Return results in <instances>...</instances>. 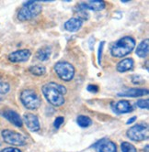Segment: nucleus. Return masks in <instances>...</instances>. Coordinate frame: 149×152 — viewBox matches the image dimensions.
Masks as SVG:
<instances>
[{"instance_id":"nucleus-1","label":"nucleus","mask_w":149,"mask_h":152,"mask_svg":"<svg viewBox=\"0 0 149 152\" xmlns=\"http://www.w3.org/2000/svg\"><path fill=\"white\" fill-rule=\"evenodd\" d=\"M46 100L54 106H61L65 104V94H66V88L63 85L51 82L44 84L41 88Z\"/></svg>"},{"instance_id":"nucleus-2","label":"nucleus","mask_w":149,"mask_h":152,"mask_svg":"<svg viewBox=\"0 0 149 152\" xmlns=\"http://www.w3.org/2000/svg\"><path fill=\"white\" fill-rule=\"evenodd\" d=\"M135 47V40L132 37L125 36L117 40L111 48V55L115 58H122L130 54Z\"/></svg>"},{"instance_id":"nucleus-3","label":"nucleus","mask_w":149,"mask_h":152,"mask_svg":"<svg viewBox=\"0 0 149 152\" xmlns=\"http://www.w3.org/2000/svg\"><path fill=\"white\" fill-rule=\"evenodd\" d=\"M42 10L41 5L37 1H27L18 13V18L20 21H27L36 18Z\"/></svg>"},{"instance_id":"nucleus-4","label":"nucleus","mask_w":149,"mask_h":152,"mask_svg":"<svg viewBox=\"0 0 149 152\" xmlns=\"http://www.w3.org/2000/svg\"><path fill=\"white\" fill-rule=\"evenodd\" d=\"M20 101L27 109L30 110L38 109L41 104V100L39 94L35 91L30 89H26L21 92Z\"/></svg>"},{"instance_id":"nucleus-5","label":"nucleus","mask_w":149,"mask_h":152,"mask_svg":"<svg viewBox=\"0 0 149 152\" xmlns=\"http://www.w3.org/2000/svg\"><path fill=\"white\" fill-rule=\"evenodd\" d=\"M55 71L58 77L65 82H70L74 76V68L67 61L57 62L55 65Z\"/></svg>"},{"instance_id":"nucleus-6","label":"nucleus","mask_w":149,"mask_h":152,"mask_svg":"<svg viewBox=\"0 0 149 152\" xmlns=\"http://www.w3.org/2000/svg\"><path fill=\"white\" fill-rule=\"evenodd\" d=\"M1 135H2V137H3L5 142L7 144H10V145L23 146L27 142V140H26L24 136H22L21 134H19L16 131L9 130V129L3 130Z\"/></svg>"},{"instance_id":"nucleus-7","label":"nucleus","mask_w":149,"mask_h":152,"mask_svg":"<svg viewBox=\"0 0 149 152\" xmlns=\"http://www.w3.org/2000/svg\"><path fill=\"white\" fill-rule=\"evenodd\" d=\"M127 137L134 141H142L148 137V127L144 125H136L127 130Z\"/></svg>"},{"instance_id":"nucleus-8","label":"nucleus","mask_w":149,"mask_h":152,"mask_svg":"<svg viewBox=\"0 0 149 152\" xmlns=\"http://www.w3.org/2000/svg\"><path fill=\"white\" fill-rule=\"evenodd\" d=\"M31 55L30 50H19L11 52L8 55V60L11 62H24L27 61Z\"/></svg>"},{"instance_id":"nucleus-9","label":"nucleus","mask_w":149,"mask_h":152,"mask_svg":"<svg viewBox=\"0 0 149 152\" xmlns=\"http://www.w3.org/2000/svg\"><path fill=\"white\" fill-rule=\"evenodd\" d=\"M98 152H117L116 144L108 139H101L94 145Z\"/></svg>"},{"instance_id":"nucleus-10","label":"nucleus","mask_w":149,"mask_h":152,"mask_svg":"<svg viewBox=\"0 0 149 152\" xmlns=\"http://www.w3.org/2000/svg\"><path fill=\"white\" fill-rule=\"evenodd\" d=\"M24 122H25L27 127L33 132L38 131V130H40V128H41L39 119H38L37 115H35L34 114H31V113L25 114L24 115Z\"/></svg>"},{"instance_id":"nucleus-11","label":"nucleus","mask_w":149,"mask_h":152,"mask_svg":"<svg viewBox=\"0 0 149 152\" xmlns=\"http://www.w3.org/2000/svg\"><path fill=\"white\" fill-rule=\"evenodd\" d=\"M106 7V4L104 1H101V0H90V1L85 2V3H81L78 5V7L85 9V10H93V11H100V10L104 9Z\"/></svg>"},{"instance_id":"nucleus-12","label":"nucleus","mask_w":149,"mask_h":152,"mask_svg":"<svg viewBox=\"0 0 149 152\" xmlns=\"http://www.w3.org/2000/svg\"><path fill=\"white\" fill-rule=\"evenodd\" d=\"M113 110L116 114H127L133 111V106L129 101L121 100L113 105Z\"/></svg>"},{"instance_id":"nucleus-13","label":"nucleus","mask_w":149,"mask_h":152,"mask_svg":"<svg viewBox=\"0 0 149 152\" xmlns=\"http://www.w3.org/2000/svg\"><path fill=\"white\" fill-rule=\"evenodd\" d=\"M3 115L7 120H8L10 123L18 127H21L23 126L22 118L20 117V115L17 112H15L13 110H7V111L4 112Z\"/></svg>"},{"instance_id":"nucleus-14","label":"nucleus","mask_w":149,"mask_h":152,"mask_svg":"<svg viewBox=\"0 0 149 152\" xmlns=\"http://www.w3.org/2000/svg\"><path fill=\"white\" fill-rule=\"evenodd\" d=\"M145 94H148V90L147 89H143V88H130L127 89L122 93H119L118 96L122 97H139L143 96Z\"/></svg>"},{"instance_id":"nucleus-15","label":"nucleus","mask_w":149,"mask_h":152,"mask_svg":"<svg viewBox=\"0 0 149 152\" xmlns=\"http://www.w3.org/2000/svg\"><path fill=\"white\" fill-rule=\"evenodd\" d=\"M82 27V20L77 18H71L65 23V28L69 32H76Z\"/></svg>"},{"instance_id":"nucleus-16","label":"nucleus","mask_w":149,"mask_h":152,"mask_svg":"<svg viewBox=\"0 0 149 152\" xmlns=\"http://www.w3.org/2000/svg\"><path fill=\"white\" fill-rule=\"evenodd\" d=\"M148 51H149V39H145L141 43H139V45L137 46L135 53L138 57L145 58L148 55Z\"/></svg>"},{"instance_id":"nucleus-17","label":"nucleus","mask_w":149,"mask_h":152,"mask_svg":"<svg viewBox=\"0 0 149 152\" xmlns=\"http://www.w3.org/2000/svg\"><path fill=\"white\" fill-rule=\"evenodd\" d=\"M134 67V61L131 58H126L122 60L118 64H117L116 69L120 72H125L132 70Z\"/></svg>"},{"instance_id":"nucleus-18","label":"nucleus","mask_w":149,"mask_h":152,"mask_svg":"<svg viewBox=\"0 0 149 152\" xmlns=\"http://www.w3.org/2000/svg\"><path fill=\"white\" fill-rule=\"evenodd\" d=\"M51 53H52V50L49 46H44L41 48L37 53H36V58L41 61H45L47 60H49V58L51 57Z\"/></svg>"},{"instance_id":"nucleus-19","label":"nucleus","mask_w":149,"mask_h":152,"mask_svg":"<svg viewBox=\"0 0 149 152\" xmlns=\"http://www.w3.org/2000/svg\"><path fill=\"white\" fill-rule=\"evenodd\" d=\"M77 122L78 126L81 127H89L92 124V120L89 116H86V115H78Z\"/></svg>"},{"instance_id":"nucleus-20","label":"nucleus","mask_w":149,"mask_h":152,"mask_svg":"<svg viewBox=\"0 0 149 152\" xmlns=\"http://www.w3.org/2000/svg\"><path fill=\"white\" fill-rule=\"evenodd\" d=\"M30 72L36 75V76H41V75H44L45 74L46 72V69L45 67L44 66H40V65H36V66H31L30 68Z\"/></svg>"},{"instance_id":"nucleus-21","label":"nucleus","mask_w":149,"mask_h":152,"mask_svg":"<svg viewBox=\"0 0 149 152\" xmlns=\"http://www.w3.org/2000/svg\"><path fill=\"white\" fill-rule=\"evenodd\" d=\"M121 148L122 152H137L135 147L129 142H122L121 145Z\"/></svg>"},{"instance_id":"nucleus-22","label":"nucleus","mask_w":149,"mask_h":152,"mask_svg":"<svg viewBox=\"0 0 149 152\" xmlns=\"http://www.w3.org/2000/svg\"><path fill=\"white\" fill-rule=\"evenodd\" d=\"M10 90V86L7 83L5 82H0V94H7Z\"/></svg>"},{"instance_id":"nucleus-23","label":"nucleus","mask_w":149,"mask_h":152,"mask_svg":"<svg viewBox=\"0 0 149 152\" xmlns=\"http://www.w3.org/2000/svg\"><path fill=\"white\" fill-rule=\"evenodd\" d=\"M136 105L139 107V108H142V109H148V99H140L138 100L137 103H136Z\"/></svg>"},{"instance_id":"nucleus-24","label":"nucleus","mask_w":149,"mask_h":152,"mask_svg":"<svg viewBox=\"0 0 149 152\" xmlns=\"http://www.w3.org/2000/svg\"><path fill=\"white\" fill-rule=\"evenodd\" d=\"M132 82L134 84H143L145 83V80L140 75H134L132 77Z\"/></svg>"},{"instance_id":"nucleus-25","label":"nucleus","mask_w":149,"mask_h":152,"mask_svg":"<svg viewBox=\"0 0 149 152\" xmlns=\"http://www.w3.org/2000/svg\"><path fill=\"white\" fill-rule=\"evenodd\" d=\"M104 44H105V41H101L100 43V46H99V53H98V62L99 64L101 63V58H102V51H103V48H104Z\"/></svg>"},{"instance_id":"nucleus-26","label":"nucleus","mask_w":149,"mask_h":152,"mask_svg":"<svg viewBox=\"0 0 149 152\" xmlns=\"http://www.w3.org/2000/svg\"><path fill=\"white\" fill-rule=\"evenodd\" d=\"M63 121H65V118H63V116H58V117H56V119L55 120V127L57 129V128H59L61 126H62V124L63 123Z\"/></svg>"},{"instance_id":"nucleus-27","label":"nucleus","mask_w":149,"mask_h":152,"mask_svg":"<svg viewBox=\"0 0 149 152\" xmlns=\"http://www.w3.org/2000/svg\"><path fill=\"white\" fill-rule=\"evenodd\" d=\"M88 91L90 93H97L99 91V87L97 85H94V84H89L88 86Z\"/></svg>"},{"instance_id":"nucleus-28","label":"nucleus","mask_w":149,"mask_h":152,"mask_svg":"<svg viewBox=\"0 0 149 152\" xmlns=\"http://www.w3.org/2000/svg\"><path fill=\"white\" fill-rule=\"evenodd\" d=\"M0 152H21V151L16 148H7L2 149Z\"/></svg>"},{"instance_id":"nucleus-29","label":"nucleus","mask_w":149,"mask_h":152,"mask_svg":"<svg viewBox=\"0 0 149 152\" xmlns=\"http://www.w3.org/2000/svg\"><path fill=\"white\" fill-rule=\"evenodd\" d=\"M94 42H95V39L93 37H91L89 39V48H90V50H93V48H94Z\"/></svg>"},{"instance_id":"nucleus-30","label":"nucleus","mask_w":149,"mask_h":152,"mask_svg":"<svg viewBox=\"0 0 149 152\" xmlns=\"http://www.w3.org/2000/svg\"><path fill=\"white\" fill-rule=\"evenodd\" d=\"M135 120H136V116H133V117H131V118L129 119L128 121L126 122V124H127V125H130V124L134 123V122Z\"/></svg>"}]
</instances>
